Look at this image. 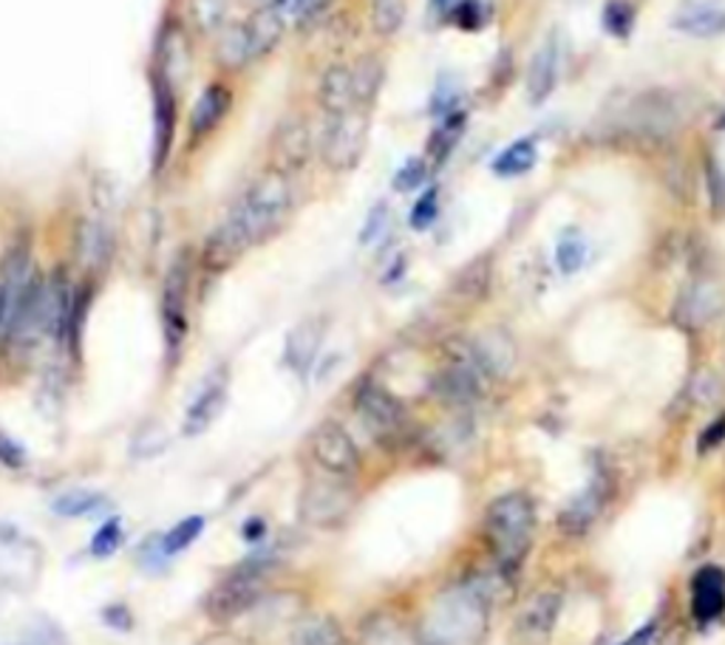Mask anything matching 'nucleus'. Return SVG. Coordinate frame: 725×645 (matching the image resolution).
<instances>
[{"instance_id":"f257e3e1","label":"nucleus","mask_w":725,"mask_h":645,"mask_svg":"<svg viewBox=\"0 0 725 645\" xmlns=\"http://www.w3.org/2000/svg\"><path fill=\"white\" fill-rule=\"evenodd\" d=\"M296 205V190L292 181L283 170L263 173L245 190V196L238 198L232 210L219 225V230L213 232L205 243V263L207 269L230 267L236 258L245 256L256 243L270 241L283 221L292 212Z\"/></svg>"},{"instance_id":"f03ea898","label":"nucleus","mask_w":725,"mask_h":645,"mask_svg":"<svg viewBox=\"0 0 725 645\" xmlns=\"http://www.w3.org/2000/svg\"><path fill=\"white\" fill-rule=\"evenodd\" d=\"M496 578H474L463 586L443 594L428 620H425L423 643L425 645H474L479 643L488 628V606L496 594Z\"/></svg>"},{"instance_id":"7ed1b4c3","label":"nucleus","mask_w":725,"mask_h":645,"mask_svg":"<svg viewBox=\"0 0 725 645\" xmlns=\"http://www.w3.org/2000/svg\"><path fill=\"white\" fill-rule=\"evenodd\" d=\"M692 116L688 100L677 91L652 89L630 96L612 111L610 131L635 145H663L686 125Z\"/></svg>"},{"instance_id":"20e7f679","label":"nucleus","mask_w":725,"mask_h":645,"mask_svg":"<svg viewBox=\"0 0 725 645\" xmlns=\"http://www.w3.org/2000/svg\"><path fill=\"white\" fill-rule=\"evenodd\" d=\"M536 507L525 492H505L494 499L485 512V541L490 547L496 566L507 575H516L534 547Z\"/></svg>"},{"instance_id":"39448f33","label":"nucleus","mask_w":725,"mask_h":645,"mask_svg":"<svg viewBox=\"0 0 725 645\" xmlns=\"http://www.w3.org/2000/svg\"><path fill=\"white\" fill-rule=\"evenodd\" d=\"M272 566V552H252L241 566L227 575L225 581L216 583L210 594L205 597V614L213 623H230L250 612L261 601L267 575Z\"/></svg>"},{"instance_id":"423d86ee","label":"nucleus","mask_w":725,"mask_h":645,"mask_svg":"<svg viewBox=\"0 0 725 645\" xmlns=\"http://www.w3.org/2000/svg\"><path fill=\"white\" fill-rule=\"evenodd\" d=\"M366 136L369 111L352 108L343 111V114L327 116L321 142H318L323 165L334 173L354 170L363 159V150H366Z\"/></svg>"},{"instance_id":"0eeeda50","label":"nucleus","mask_w":725,"mask_h":645,"mask_svg":"<svg viewBox=\"0 0 725 645\" xmlns=\"http://www.w3.org/2000/svg\"><path fill=\"white\" fill-rule=\"evenodd\" d=\"M354 410L369 428V434L377 436L380 441H403L408 436V410L377 379H363L354 388Z\"/></svg>"},{"instance_id":"6e6552de","label":"nucleus","mask_w":725,"mask_h":645,"mask_svg":"<svg viewBox=\"0 0 725 645\" xmlns=\"http://www.w3.org/2000/svg\"><path fill=\"white\" fill-rule=\"evenodd\" d=\"M190 256L179 252L162 289V334L167 360H176L187 337V294H190Z\"/></svg>"},{"instance_id":"1a4fd4ad","label":"nucleus","mask_w":725,"mask_h":645,"mask_svg":"<svg viewBox=\"0 0 725 645\" xmlns=\"http://www.w3.org/2000/svg\"><path fill=\"white\" fill-rule=\"evenodd\" d=\"M309 454L315 459L323 474L338 476V479H352L360 474L363 456H360L358 441L352 439L341 422L327 419L309 434Z\"/></svg>"},{"instance_id":"9d476101","label":"nucleus","mask_w":725,"mask_h":645,"mask_svg":"<svg viewBox=\"0 0 725 645\" xmlns=\"http://www.w3.org/2000/svg\"><path fill=\"white\" fill-rule=\"evenodd\" d=\"M612 492H615V481H612L610 470L595 467V474L584 485V490L572 496L559 512V530L570 538H581L595 527L598 518L603 516L607 504H610Z\"/></svg>"},{"instance_id":"9b49d317","label":"nucleus","mask_w":725,"mask_h":645,"mask_svg":"<svg viewBox=\"0 0 725 645\" xmlns=\"http://www.w3.org/2000/svg\"><path fill=\"white\" fill-rule=\"evenodd\" d=\"M343 481L346 479L329 476V479H312L303 487L301 518L307 524L338 527L352 512V492L343 487Z\"/></svg>"},{"instance_id":"f8f14e48","label":"nucleus","mask_w":725,"mask_h":645,"mask_svg":"<svg viewBox=\"0 0 725 645\" xmlns=\"http://www.w3.org/2000/svg\"><path fill=\"white\" fill-rule=\"evenodd\" d=\"M227 405V374L219 371L213 374L205 385L199 388V394L193 396V403L187 405L185 419H182V434L185 436H201L210 430V425L221 416Z\"/></svg>"},{"instance_id":"ddd939ff","label":"nucleus","mask_w":725,"mask_h":645,"mask_svg":"<svg viewBox=\"0 0 725 645\" xmlns=\"http://www.w3.org/2000/svg\"><path fill=\"white\" fill-rule=\"evenodd\" d=\"M725 614V572L714 563L700 566L692 578V617L697 626H712Z\"/></svg>"},{"instance_id":"4468645a","label":"nucleus","mask_w":725,"mask_h":645,"mask_svg":"<svg viewBox=\"0 0 725 645\" xmlns=\"http://www.w3.org/2000/svg\"><path fill=\"white\" fill-rule=\"evenodd\" d=\"M176 139V96L174 85L165 77H154V170H162V165L170 156V147Z\"/></svg>"},{"instance_id":"2eb2a0df","label":"nucleus","mask_w":725,"mask_h":645,"mask_svg":"<svg viewBox=\"0 0 725 645\" xmlns=\"http://www.w3.org/2000/svg\"><path fill=\"white\" fill-rule=\"evenodd\" d=\"M323 343V320L321 318H309L301 320L292 332L287 334V343H283V363L292 374L298 377H307L312 365H315L318 352H321Z\"/></svg>"},{"instance_id":"dca6fc26","label":"nucleus","mask_w":725,"mask_h":645,"mask_svg":"<svg viewBox=\"0 0 725 645\" xmlns=\"http://www.w3.org/2000/svg\"><path fill=\"white\" fill-rule=\"evenodd\" d=\"M71 306H74V292L69 287V278L63 272H54L52 278H45L43 337L58 340V343L69 340Z\"/></svg>"},{"instance_id":"f3484780","label":"nucleus","mask_w":725,"mask_h":645,"mask_svg":"<svg viewBox=\"0 0 725 645\" xmlns=\"http://www.w3.org/2000/svg\"><path fill=\"white\" fill-rule=\"evenodd\" d=\"M561 614V594L559 592H539L521 608L519 620H516V632L527 639V643L541 645L550 632L556 628V620Z\"/></svg>"},{"instance_id":"a211bd4d","label":"nucleus","mask_w":725,"mask_h":645,"mask_svg":"<svg viewBox=\"0 0 725 645\" xmlns=\"http://www.w3.org/2000/svg\"><path fill=\"white\" fill-rule=\"evenodd\" d=\"M32 275V256H29V243H14L7 252L3 263H0V337H3V326H7V314L23 283Z\"/></svg>"},{"instance_id":"6ab92c4d","label":"nucleus","mask_w":725,"mask_h":645,"mask_svg":"<svg viewBox=\"0 0 725 645\" xmlns=\"http://www.w3.org/2000/svg\"><path fill=\"white\" fill-rule=\"evenodd\" d=\"M719 306H723L719 289L708 281H700L692 283L688 289H683V294L677 298L674 314H677V323H683L686 329H700L706 326L708 320L719 312Z\"/></svg>"},{"instance_id":"aec40b11","label":"nucleus","mask_w":725,"mask_h":645,"mask_svg":"<svg viewBox=\"0 0 725 645\" xmlns=\"http://www.w3.org/2000/svg\"><path fill=\"white\" fill-rule=\"evenodd\" d=\"M241 27H245L247 43H250L252 63H256V60L267 58V54L281 43L283 32H287V20L278 14V9L272 7V3L263 0V7H258L256 12L250 14V20L241 23Z\"/></svg>"},{"instance_id":"412c9836","label":"nucleus","mask_w":725,"mask_h":645,"mask_svg":"<svg viewBox=\"0 0 725 645\" xmlns=\"http://www.w3.org/2000/svg\"><path fill=\"white\" fill-rule=\"evenodd\" d=\"M559 69H561V54L556 40H547L539 52L530 60V71H527V96L530 103L541 105L550 100V94L559 85Z\"/></svg>"},{"instance_id":"4be33fe9","label":"nucleus","mask_w":725,"mask_h":645,"mask_svg":"<svg viewBox=\"0 0 725 645\" xmlns=\"http://www.w3.org/2000/svg\"><path fill=\"white\" fill-rule=\"evenodd\" d=\"M230 105H232V94L227 85H221V83L207 85L190 111V136L193 139H205L210 131L219 128L221 119H225L227 111H230Z\"/></svg>"},{"instance_id":"5701e85b","label":"nucleus","mask_w":725,"mask_h":645,"mask_svg":"<svg viewBox=\"0 0 725 645\" xmlns=\"http://www.w3.org/2000/svg\"><path fill=\"white\" fill-rule=\"evenodd\" d=\"M470 343H474L476 360H479L481 371L488 374V379H501L514 371L516 345L505 332L494 329V332L479 334V337L470 340Z\"/></svg>"},{"instance_id":"b1692460","label":"nucleus","mask_w":725,"mask_h":645,"mask_svg":"<svg viewBox=\"0 0 725 645\" xmlns=\"http://www.w3.org/2000/svg\"><path fill=\"white\" fill-rule=\"evenodd\" d=\"M309 154H312V131H309V122L301 119V116H292L281 125L276 136V156L281 162V170H298L309 162Z\"/></svg>"},{"instance_id":"393cba45","label":"nucleus","mask_w":725,"mask_h":645,"mask_svg":"<svg viewBox=\"0 0 725 645\" xmlns=\"http://www.w3.org/2000/svg\"><path fill=\"white\" fill-rule=\"evenodd\" d=\"M318 105L327 116L358 108L354 105L352 65H332V69L323 71L321 83H318Z\"/></svg>"},{"instance_id":"a878e982","label":"nucleus","mask_w":725,"mask_h":645,"mask_svg":"<svg viewBox=\"0 0 725 645\" xmlns=\"http://www.w3.org/2000/svg\"><path fill=\"white\" fill-rule=\"evenodd\" d=\"M385 80V65L383 60L369 54V58L358 60L352 65V85H354V105L363 111L372 108V103L377 100L380 89H383Z\"/></svg>"},{"instance_id":"bb28decb","label":"nucleus","mask_w":725,"mask_h":645,"mask_svg":"<svg viewBox=\"0 0 725 645\" xmlns=\"http://www.w3.org/2000/svg\"><path fill=\"white\" fill-rule=\"evenodd\" d=\"M108 496L100 490H85V487H77V490H69V492H60L58 499L52 501V512L58 518H91V516H100V512H105V507H108Z\"/></svg>"},{"instance_id":"cd10ccee","label":"nucleus","mask_w":725,"mask_h":645,"mask_svg":"<svg viewBox=\"0 0 725 645\" xmlns=\"http://www.w3.org/2000/svg\"><path fill=\"white\" fill-rule=\"evenodd\" d=\"M205 527H207L205 516H187V518H182V521H176L170 530L162 532L159 535L162 555L176 558V555H182L185 550H190L193 543L205 535Z\"/></svg>"},{"instance_id":"c85d7f7f","label":"nucleus","mask_w":725,"mask_h":645,"mask_svg":"<svg viewBox=\"0 0 725 645\" xmlns=\"http://www.w3.org/2000/svg\"><path fill=\"white\" fill-rule=\"evenodd\" d=\"M672 27L692 38H717L725 32V12L723 9H688L674 18Z\"/></svg>"},{"instance_id":"c756f323","label":"nucleus","mask_w":725,"mask_h":645,"mask_svg":"<svg viewBox=\"0 0 725 645\" xmlns=\"http://www.w3.org/2000/svg\"><path fill=\"white\" fill-rule=\"evenodd\" d=\"M536 165V142L534 139H519L514 145H507L499 156L494 159V173L514 179L521 176Z\"/></svg>"},{"instance_id":"7c9ffc66","label":"nucleus","mask_w":725,"mask_h":645,"mask_svg":"<svg viewBox=\"0 0 725 645\" xmlns=\"http://www.w3.org/2000/svg\"><path fill=\"white\" fill-rule=\"evenodd\" d=\"M465 131V111H454V114L443 116V122L437 125V131L431 134L428 142V154L434 156L437 165H443L445 159L450 156V150L456 147V142L463 139Z\"/></svg>"},{"instance_id":"2f4dec72","label":"nucleus","mask_w":725,"mask_h":645,"mask_svg":"<svg viewBox=\"0 0 725 645\" xmlns=\"http://www.w3.org/2000/svg\"><path fill=\"white\" fill-rule=\"evenodd\" d=\"M292 645H346V639L332 617H309L298 626Z\"/></svg>"},{"instance_id":"473e14b6","label":"nucleus","mask_w":725,"mask_h":645,"mask_svg":"<svg viewBox=\"0 0 725 645\" xmlns=\"http://www.w3.org/2000/svg\"><path fill=\"white\" fill-rule=\"evenodd\" d=\"M488 287H490V261H488V258H476L474 263H468V267L459 272L454 289H456V294H459V298H468V301H479V298H485Z\"/></svg>"},{"instance_id":"72a5a7b5","label":"nucleus","mask_w":725,"mask_h":645,"mask_svg":"<svg viewBox=\"0 0 725 645\" xmlns=\"http://www.w3.org/2000/svg\"><path fill=\"white\" fill-rule=\"evenodd\" d=\"M219 58L227 69H245L247 63H252L250 43H247V34L241 23H238V27H230L225 34H221Z\"/></svg>"},{"instance_id":"f704fd0d","label":"nucleus","mask_w":725,"mask_h":645,"mask_svg":"<svg viewBox=\"0 0 725 645\" xmlns=\"http://www.w3.org/2000/svg\"><path fill=\"white\" fill-rule=\"evenodd\" d=\"M123 538H125V530L120 518H108V521H103L100 530L91 535V543H89L91 558H96V561H108V558H114L116 550L123 547Z\"/></svg>"},{"instance_id":"c9c22d12","label":"nucleus","mask_w":725,"mask_h":645,"mask_svg":"<svg viewBox=\"0 0 725 645\" xmlns=\"http://www.w3.org/2000/svg\"><path fill=\"white\" fill-rule=\"evenodd\" d=\"M603 29L612 34V38L626 40L632 34V27H635V7L630 0H607L603 3Z\"/></svg>"},{"instance_id":"e433bc0d","label":"nucleus","mask_w":725,"mask_h":645,"mask_svg":"<svg viewBox=\"0 0 725 645\" xmlns=\"http://www.w3.org/2000/svg\"><path fill=\"white\" fill-rule=\"evenodd\" d=\"M587 261V241L578 230H567L556 247V263L565 275H576Z\"/></svg>"},{"instance_id":"4c0bfd02","label":"nucleus","mask_w":725,"mask_h":645,"mask_svg":"<svg viewBox=\"0 0 725 645\" xmlns=\"http://www.w3.org/2000/svg\"><path fill=\"white\" fill-rule=\"evenodd\" d=\"M405 20V0H372V27L377 34L389 38V34L400 32Z\"/></svg>"},{"instance_id":"58836bf2","label":"nucleus","mask_w":725,"mask_h":645,"mask_svg":"<svg viewBox=\"0 0 725 645\" xmlns=\"http://www.w3.org/2000/svg\"><path fill=\"white\" fill-rule=\"evenodd\" d=\"M227 9H230V0H190L193 23L201 32H216V29L225 27Z\"/></svg>"},{"instance_id":"ea45409f","label":"nucleus","mask_w":725,"mask_h":645,"mask_svg":"<svg viewBox=\"0 0 725 645\" xmlns=\"http://www.w3.org/2000/svg\"><path fill=\"white\" fill-rule=\"evenodd\" d=\"M363 643L366 645H414L397 620H385V617L372 620V623L363 628Z\"/></svg>"},{"instance_id":"a19ab883","label":"nucleus","mask_w":725,"mask_h":645,"mask_svg":"<svg viewBox=\"0 0 725 645\" xmlns=\"http://www.w3.org/2000/svg\"><path fill=\"white\" fill-rule=\"evenodd\" d=\"M703 181H706L708 205H712V216H725V167L719 165L714 156H706V167H703Z\"/></svg>"},{"instance_id":"79ce46f5","label":"nucleus","mask_w":725,"mask_h":645,"mask_svg":"<svg viewBox=\"0 0 725 645\" xmlns=\"http://www.w3.org/2000/svg\"><path fill=\"white\" fill-rule=\"evenodd\" d=\"M437 216H439V190L437 187H431V190H425L423 196L417 198V205L411 207L408 221L414 230L423 232L437 221Z\"/></svg>"},{"instance_id":"37998d69","label":"nucleus","mask_w":725,"mask_h":645,"mask_svg":"<svg viewBox=\"0 0 725 645\" xmlns=\"http://www.w3.org/2000/svg\"><path fill=\"white\" fill-rule=\"evenodd\" d=\"M425 179H428V165H425V159H417V156H414V159H408L397 173H394V190L397 193L420 190V187L425 185Z\"/></svg>"},{"instance_id":"c03bdc74","label":"nucleus","mask_w":725,"mask_h":645,"mask_svg":"<svg viewBox=\"0 0 725 645\" xmlns=\"http://www.w3.org/2000/svg\"><path fill=\"white\" fill-rule=\"evenodd\" d=\"M488 20V12H485V3L481 0H459L454 7V23L465 32H476V29L485 27Z\"/></svg>"},{"instance_id":"a18cd8bd","label":"nucleus","mask_w":725,"mask_h":645,"mask_svg":"<svg viewBox=\"0 0 725 645\" xmlns=\"http://www.w3.org/2000/svg\"><path fill=\"white\" fill-rule=\"evenodd\" d=\"M385 227H389V205H385V201H377V205L369 210L366 225H363V230H360V243H363V247L374 243L380 236H383Z\"/></svg>"},{"instance_id":"49530a36","label":"nucleus","mask_w":725,"mask_h":645,"mask_svg":"<svg viewBox=\"0 0 725 645\" xmlns=\"http://www.w3.org/2000/svg\"><path fill=\"white\" fill-rule=\"evenodd\" d=\"M27 450L20 441H14L12 436H7L0 430V467H9V470H20V467L27 465Z\"/></svg>"},{"instance_id":"de8ad7c7","label":"nucleus","mask_w":725,"mask_h":645,"mask_svg":"<svg viewBox=\"0 0 725 645\" xmlns=\"http://www.w3.org/2000/svg\"><path fill=\"white\" fill-rule=\"evenodd\" d=\"M723 441H725V414H719L717 419L708 422L706 428H703V434H700L697 454H712V450H717Z\"/></svg>"},{"instance_id":"09e8293b","label":"nucleus","mask_w":725,"mask_h":645,"mask_svg":"<svg viewBox=\"0 0 725 645\" xmlns=\"http://www.w3.org/2000/svg\"><path fill=\"white\" fill-rule=\"evenodd\" d=\"M105 626L116 628V632H131L134 628V617H131V608L125 603H114V606L103 608Z\"/></svg>"},{"instance_id":"8fccbe9b","label":"nucleus","mask_w":725,"mask_h":645,"mask_svg":"<svg viewBox=\"0 0 725 645\" xmlns=\"http://www.w3.org/2000/svg\"><path fill=\"white\" fill-rule=\"evenodd\" d=\"M241 538L250 543H261L263 538H267V521H263L261 516H250L245 524H241Z\"/></svg>"},{"instance_id":"3c124183","label":"nucleus","mask_w":725,"mask_h":645,"mask_svg":"<svg viewBox=\"0 0 725 645\" xmlns=\"http://www.w3.org/2000/svg\"><path fill=\"white\" fill-rule=\"evenodd\" d=\"M652 634H655V623H649V626H643L641 632L632 634L630 639H623L621 645H649V639H652Z\"/></svg>"},{"instance_id":"603ef678","label":"nucleus","mask_w":725,"mask_h":645,"mask_svg":"<svg viewBox=\"0 0 725 645\" xmlns=\"http://www.w3.org/2000/svg\"><path fill=\"white\" fill-rule=\"evenodd\" d=\"M431 3H434V7H439V9H443L445 3H448V0H431Z\"/></svg>"},{"instance_id":"864d4df0","label":"nucleus","mask_w":725,"mask_h":645,"mask_svg":"<svg viewBox=\"0 0 725 645\" xmlns=\"http://www.w3.org/2000/svg\"><path fill=\"white\" fill-rule=\"evenodd\" d=\"M717 128H725V114L717 119Z\"/></svg>"}]
</instances>
